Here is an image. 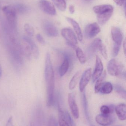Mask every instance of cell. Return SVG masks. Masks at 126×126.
<instances>
[{"mask_svg":"<svg viewBox=\"0 0 126 126\" xmlns=\"http://www.w3.org/2000/svg\"><path fill=\"white\" fill-rule=\"evenodd\" d=\"M44 78L46 84L47 105V106L51 107L53 105L54 102L55 79L51 56L49 52L46 55Z\"/></svg>","mask_w":126,"mask_h":126,"instance_id":"cell-1","label":"cell"},{"mask_svg":"<svg viewBox=\"0 0 126 126\" xmlns=\"http://www.w3.org/2000/svg\"><path fill=\"white\" fill-rule=\"evenodd\" d=\"M48 126H58L57 121L54 118L51 117L50 118L48 123Z\"/></svg>","mask_w":126,"mask_h":126,"instance_id":"cell-32","label":"cell"},{"mask_svg":"<svg viewBox=\"0 0 126 126\" xmlns=\"http://www.w3.org/2000/svg\"><path fill=\"white\" fill-rule=\"evenodd\" d=\"M54 4L57 8L61 11L64 12L66 9V5L65 0H52Z\"/></svg>","mask_w":126,"mask_h":126,"instance_id":"cell-24","label":"cell"},{"mask_svg":"<svg viewBox=\"0 0 126 126\" xmlns=\"http://www.w3.org/2000/svg\"><path fill=\"white\" fill-rule=\"evenodd\" d=\"M100 31V26L97 23H92L86 26L84 30V34L87 38H91L97 35Z\"/></svg>","mask_w":126,"mask_h":126,"instance_id":"cell-6","label":"cell"},{"mask_svg":"<svg viewBox=\"0 0 126 126\" xmlns=\"http://www.w3.org/2000/svg\"><path fill=\"white\" fill-rule=\"evenodd\" d=\"M126 40H125L123 43V48L125 54H126Z\"/></svg>","mask_w":126,"mask_h":126,"instance_id":"cell-38","label":"cell"},{"mask_svg":"<svg viewBox=\"0 0 126 126\" xmlns=\"http://www.w3.org/2000/svg\"><path fill=\"white\" fill-rule=\"evenodd\" d=\"M124 66L115 59L109 61L107 65L108 72L113 76H121L126 77V73L124 70Z\"/></svg>","mask_w":126,"mask_h":126,"instance_id":"cell-3","label":"cell"},{"mask_svg":"<svg viewBox=\"0 0 126 126\" xmlns=\"http://www.w3.org/2000/svg\"><path fill=\"white\" fill-rule=\"evenodd\" d=\"M93 10L97 15L99 24L103 25L106 23L111 17L114 8L111 5L102 4L94 7Z\"/></svg>","mask_w":126,"mask_h":126,"instance_id":"cell-2","label":"cell"},{"mask_svg":"<svg viewBox=\"0 0 126 126\" xmlns=\"http://www.w3.org/2000/svg\"><path fill=\"white\" fill-rule=\"evenodd\" d=\"M101 114L104 115H109L111 113L109 107L106 105L102 106L100 108Z\"/></svg>","mask_w":126,"mask_h":126,"instance_id":"cell-29","label":"cell"},{"mask_svg":"<svg viewBox=\"0 0 126 126\" xmlns=\"http://www.w3.org/2000/svg\"></svg>","mask_w":126,"mask_h":126,"instance_id":"cell-43","label":"cell"},{"mask_svg":"<svg viewBox=\"0 0 126 126\" xmlns=\"http://www.w3.org/2000/svg\"><path fill=\"white\" fill-rule=\"evenodd\" d=\"M83 103L84 106V109L85 110H87V102L86 97V94L85 93H84L83 94Z\"/></svg>","mask_w":126,"mask_h":126,"instance_id":"cell-34","label":"cell"},{"mask_svg":"<svg viewBox=\"0 0 126 126\" xmlns=\"http://www.w3.org/2000/svg\"><path fill=\"white\" fill-rule=\"evenodd\" d=\"M24 30L27 34L29 37H33L35 34L34 28L28 23L26 24L24 27Z\"/></svg>","mask_w":126,"mask_h":126,"instance_id":"cell-27","label":"cell"},{"mask_svg":"<svg viewBox=\"0 0 126 126\" xmlns=\"http://www.w3.org/2000/svg\"><path fill=\"white\" fill-rule=\"evenodd\" d=\"M113 90V86L110 82H103L99 89V93L103 94H108L111 93Z\"/></svg>","mask_w":126,"mask_h":126,"instance_id":"cell-19","label":"cell"},{"mask_svg":"<svg viewBox=\"0 0 126 126\" xmlns=\"http://www.w3.org/2000/svg\"><path fill=\"white\" fill-rule=\"evenodd\" d=\"M36 38L37 41L42 45H44L46 43L45 40L43 36L40 34H37L36 35Z\"/></svg>","mask_w":126,"mask_h":126,"instance_id":"cell-31","label":"cell"},{"mask_svg":"<svg viewBox=\"0 0 126 126\" xmlns=\"http://www.w3.org/2000/svg\"><path fill=\"white\" fill-rule=\"evenodd\" d=\"M102 44V41L99 38H96L91 44L87 51L89 57H91L98 50L99 51L100 47Z\"/></svg>","mask_w":126,"mask_h":126,"instance_id":"cell-12","label":"cell"},{"mask_svg":"<svg viewBox=\"0 0 126 126\" xmlns=\"http://www.w3.org/2000/svg\"><path fill=\"white\" fill-rule=\"evenodd\" d=\"M69 10L71 14H73L75 12V7L73 5H70L69 7Z\"/></svg>","mask_w":126,"mask_h":126,"instance_id":"cell-37","label":"cell"},{"mask_svg":"<svg viewBox=\"0 0 126 126\" xmlns=\"http://www.w3.org/2000/svg\"><path fill=\"white\" fill-rule=\"evenodd\" d=\"M75 49H76V55L78 60L81 63H86V59L83 52L79 47L76 48Z\"/></svg>","mask_w":126,"mask_h":126,"instance_id":"cell-23","label":"cell"},{"mask_svg":"<svg viewBox=\"0 0 126 126\" xmlns=\"http://www.w3.org/2000/svg\"><path fill=\"white\" fill-rule=\"evenodd\" d=\"M103 64L99 56L97 55L96 58L95 67L92 75L93 82L96 81L102 75L103 70Z\"/></svg>","mask_w":126,"mask_h":126,"instance_id":"cell-10","label":"cell"},{"mask_svg":"<svg viewBox=\"0 0 126 126\" xmlns=\"http://www.w3.org/2000/svg\"><path fill=\"white\" fill-rule=\"evenodd\" d=\"M64 59L59 69V73L61 77L64 76L69 70L70 64V58L67 54H64Z\"/></svg>","mask_w":126,"mask_h":126,"instance_id":"cell-16","label":"cell"},{"mask_svg":"<svg viewBox=\"0 0 126 126\" xmlns=\"http://www.w3.org/2000/svg\"><path fill=\"white\" fill-rule=\"evenodd\" d=\"M23 40L27 43L29 45L32 51V56L35 59H38L40 55L39 50L35 42L29 36H24Z\"/></svg>","mask_w":126,"mask_h":126,"instance_id":"cell-13","label":"cell"},{"mask_svg":"<svg viewBox=\"0 0 126 126\" xmlns=\"http://www.w3.org/2000/svg\"><path fill=\"white\" fill-rule=\"evenodd\" d=\"M39 6L41 9L46 14L51 16L56 15V10L53 4L47 0H40Z\"/></svg>","mask_w":126,"mask_h":126,"instance_id":"cell-7","label":"cell"},{"mask_svg":"<svg viewBox=\"0 0 126 126\" xmlns=\"http://www.w3.org/2000/svg\"><path fill=\"white\" fill-rule=\"evenodd\" d=\"M81 73L80 70L78 71L72 78L69 84V89H70L72 90L75 88L80 77Z\"/></svg>","mask_w":126,"mask_h":126,"instance_id":"cell-21","label":"cell"},{"mask_svg":"<svg viewBox=\"0 0 126 126\" xmlns=\"http://www.w3.org/2000/svg\"><path fill=\"white\" fill-rule=\"evenodd\" d=\"M66 20L73 27L77 36L78 39L80 42H82L83 40V34L78 24L75 20L71 18L67 17Z\"/></svg>","mask_w":126,"mask_h":126,"instance_id":"cell-17","label":"cell"},{"mask_svg":"<svg viewBox=\"0 0 126 126\" xmlns=\"http://www.w3.org/2000/svg\"><path fill=\"white\" fill-rule=\"evenodd\" d=\"M96 122L99 125L103 126H107L111 125L113 120L110 115H104L100 114L98 115L95 117Z\"/></svg>","mask_w":126,"mask_h":126,"instance_id":"cell-14","label":"cell"},{"mask_svg":"<svg viewBox=\"0 0 126 126\" xmlns=\"http://www.w3.org/2000/svg\"><path fill=\"white\" fill-rule=\"evenodd\" d=\"M114 1L117 5L120 6L124 5V4L126 2V0H114Z\"/></svg>","mask_w":126,"mask_h":126,"instance_id":"cell-36","label":"cell"},{"mask_svg":"<svg viewBox=\"0 0 126 126\" xmlns=\"http://www.w3.org/2000/svg\"><path fill=\"white\" fill-rule=\"evenodd\" d=\"M30 126H35V125H34V124L33 123H31V124H30Z\"/></svg>","mask_w":126,"mask_h":126,"instance_id":"cell-40","label":"cell"},{"mask_svg":"<svg viewBox=\"0 0 126 126\" xmlns=\"http://www.w3.org/2000/svg\"><path fill=\"white\" fill-rule=\"evenodd\" d=\"M114 89L116 92L123 98L126 99V91L125 89L118 84L114 85Z\"/></svg>","mask_w":126,"mask_h":126,"instance_id":"cell-25","label":"cell"},{"mask_svg":"<svg viewBox=\"0 0 126 126\" xmlns=\"http://www.w3.org/2000/svg\"><path fill=\"white\" fill-rule=\"evenodd\" d=\"M91 69L89 68L86 70L82 75L79 83V89L81 92H83L85 87L89 82L91 78Z\"/></svg>","mask_w":126,"mask_h":126,"instance_id":"cell-11","label":"cell"},{"mask_svg":"<svg viewBox=\"0 0 126 126\" xmlns=\"http://www.w3.org/2000/svg\"><path fill=\"white\" fill-rule=\"evenodd\" d=\"M94 126V125H91V126Z\"/></svg>","mask_w":126,"mask_h":126,"instance_id":"cell-41","label":"cell"},{"mask_svg":"<svg viewBox=\"0 0 126 126\" xmlns=\"http://www.w3.org/2000/svg\"><path fill=\"white\" fill-rule=\"evenodd\" d=\"M2 10L10 26L13 29H15L17 26L18 13L15 7L5 6L2 8Z\"/></svg>","mask_w":126,"mask_h":126,"instance_id":"cell-4","label":"cell"},{"mask_svg":"<svg viewBox=\"0 0 126 126\" xmlns=\"http://www.w3.org/2000/svg\"><path fill=\"white\" fill-rule=\"evenodd\" d=\"M2 75V69L1 68V65L0 64V78L1 77Z\"/></svg>","mask_w":126,"mask_h":126,"instance_id":"cell-39","label":"cell"},{"mask_svg":"<svg viewBox=\"0 0 126 126\" xmlns=\"http://www.w3.org/2000/svg\"><path fill=\"white\" fill-rule=\"evenodd\" d=\"M58 123L59 126H70L69 123L65 120L60 117H59Z\"/></svg>","mask_w":126,"mask_h":126,"instance_id":"cell-33","label":"cell"},{"mask_svg":"<svg viewBox=\"0 0 126 126\" xmlns=\"http://www.w3.org/2000/svg\"><path fill=\"white\" fill-rule=\"evenodd\" d=\"M68 103L71 112L75 119L79 117V111L75 101V95L73 93H70L68 95Z\"/></svg>","mask_w":126,"mask_h":126,"instance_id":"cell-9","label":"cell"},{"mask_svg":"<svg viewBox=\"0 0 126 126\" xmlns=\"http://www.w3.org/2000/svg\"><path fill=\"white\" fill-rule=\"evenodd\" d=\"M61 34L63 37L66 40L68 45L72 48H75L77 44L78 41L75 34L72 29L66 28L61 30Z\"/></svg>","mask_w":126,"mask_h":126,"instance_id":"cell-5","label":"cell"},{"mask_svg":"<svg viewBox=\"0 0 126 126\" xmlns=\"http://www.w3.org/2000/svg\"><path fill=\"white\" fill-rule=\"evenodd\" d=\"M115 112L119 120L124 121L126 119V107L125 104L121 103L117 105L115 109Z\"/></svg>","mask_w":126,"mask_h":126,"instance_id":"cell-18","label":"cell"},{"mask_svg":"<svg viewBox=\"0 0 126 126\" xmlns=\"http://www.w3.org/2000/svg\"><path fill=\"white\" fill-rule=\"evenodd\" d=\"M99 51H100L101 54L104 58L105 59H107V58H108V55H107L106 48V47L105 46V45L102 44L100 47Z\"/></svg>","mask_w":126,"mask_h":126,"instance_id":"cell-28","label":"cell"},{"mask_svg":"<svg viewBox=\"0 0 126 126\" xmlns=\"http://www.w3.org/2000/svg\"><path fill=\"white\" fill-rule=\"evenodd\" d=\"M43 28L45 34L49 37H56L58 35V31L57 28L50 21H44L43 23Z\"/></svg>","mask_w":126,"mask_h":126,"instance_id":"cell-8","label":"cell"},{"mask_svg":"<svg viewBox=\"0 0 126 126\" xmlns=\"http://www.w3.org/2000/svg\"><path fill=\"white\" fill-rule=\"evenodd\" d=\"M120 46L115 44L112 50V55L114 57L117 56L120 51Z\"/></svg>","mask_w":126,"mask_h":126,"instance_id":"cell-30","label":"cell"},{"mask_svg":"<svg viewBox=\"0 0 126 126\" xmlns=\"http://www.w3.org/2000/svg\"><path fill=\"white\" fill-rule=\"evenodd\" d=\"M106 71H104L103 75L101 76L96 81V83H95L94 88L95 92V93H99V89L101 84L104 82V80L106 78Z\"/></svg>","mask_w":126,"mask_h":126,"instance_id":"cell-22","label":"cell"},{"mask_svg":"<svg viewBox=\"0 0 126 126\" xmlns=\"http://www.w3.org/2000/svg\"><path fill=\"white\" fill-rule=\"evenodd\" d=\"M0 35H1L0 32Z\"/></svg>","mask_w":126,"mask_h":126,"instance_id":"cell-42","label":"cell"},{"mask_svg":"<svg viewBox=\"0 0 126 126\" xmlns=\"http://www.w3.org/2000/svg\"><path fill=\"white\" fill-rule=\"evenodd\" d=\"M23 41V44L21 46V49L22 53L24 54L28 60H31L32 57V54L29 44L26 42Z\"/></svg>","mask_w":126,"mask_h":126,"instance_id":"cell-20","label":"cell"},{"mask_svg":"<svg viewBox=\"0 0 126 126\" xmlns=\"http://www.w3.org/2000/svg\"><path fill=\"white\" fill-rule=\"evenodd\" d=\"M6 126H14L12 117H10L7 120Z\"/></svg>","mask_w":126,"mask_h":126,"instance_id":"cell-35","label":"cell"},{"mask_svg":"<svg viewBox=\"0 0 126 126\" xmlns=\"http://www.w3.org/2000/svg\"><path fill=\"white\" fill-rule=\"evenodd\" d=\"M14 7L17 13H19L21 14H24L29 11V8L28 7L22 4H18Z\"/></svg>","mask_w":126,"mask_h":126,"instance_id":"cell-26","label":"cell"},{"mask_svg":"<svg viewBox=\"0 0 126 126\" xmlns=\"http://www.w3.org/2000/svg\"><path fill=\"white\" fill-rule=\"evenodd\" d=\"M112 37L115 44L121 46L123 41V34L122 32L119 28L112 27L111 30Z\"/></svg>","mask_w":126,"mask_h":126,"instance_id":"cell-15","label":"cell"}]
</instances>
